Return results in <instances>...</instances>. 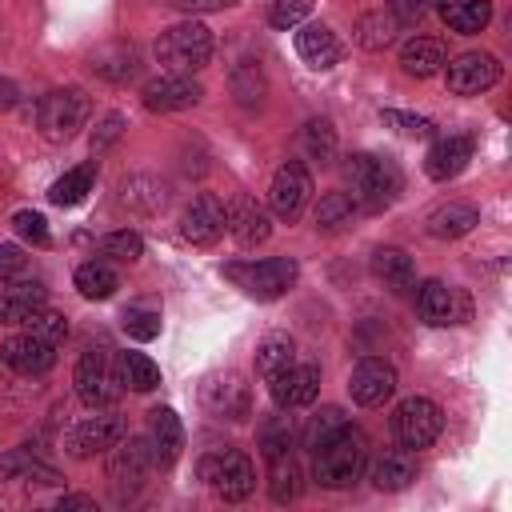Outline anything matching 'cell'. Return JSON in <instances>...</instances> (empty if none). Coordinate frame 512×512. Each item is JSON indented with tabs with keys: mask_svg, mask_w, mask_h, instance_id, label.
I'll return each instance as SVG.
<instances>
[{
	"mask_svg": "<svg viewBox=\"0 0 512 512\" xmlns=\"http://www.w3.org/2000/svg\"><path fill=\"white\" fill-rule=\"evenodd\" d=\"M344 184H348V200L356 204V212H384L404 192V176L396 160L376 156V152H352L344 160Z\"/></svg>",
	"mask_w": 512,
	"mask_h": 512,
	"instance_id": "cell-1",
	"label": "cell"
},
{
	"mask_svg": "<svg viewBox=\"0 0 512 512\" xmlns=\"http://www.w3.org/2000/svg\"><path fill=\"white\" fill-rule=\"evenodd\" d=\"M312 456H316V468H312L316 484L340 492V488H352L364 476V468H368V440H364L360 428L348 424Z\"/></svg>",
	"mask_w": 512,
	"mask_h": 512,
	"instance_id": "cell-2",
	"label": "cell"
},
{
	"mask_svg": "<svg viewBox=\"0 0 512 512\" xmlns=\"http://www.w3.org/2000/svg\"><path fill=\"white\" fill-rule=\"evenodd\" d=\"M88 116H92V96H88L84 88H76V84L52 88V92H44L40 104H36V128H40V136H44L48 144L72 140V136L88 124Z\"/></svg>",
	"mask_w": 512,
	"mask_h": 512,
	"instance_id": "cell-3",
	"label": "cell"
},
{
	"mask_svg": "<svg viewBox=\"0 0 512 512\" xmlns=\"http://www.w3.org/2000/svg\"><path fill=\"white\" fill-rule=\"evenodd\" d=\"M212 28H204L200 20H180L172 28H164L156 36V60L168 68V72H200L208 60H212Z\"/></svg>",
	"mask_w": 512,
	"mask_h": 512,
	"instance_id": "cell-4",
	"label": "cell"
},
{
	"mask_svg": "<svg viewBox=\"0 0 512 512\" xmlns=\"http://www.w3.org/2000/svg\"><path fill=\"white\" fill-rule=\"evenodd\" d=\"M224 276L244 296H252V300H280L296 284L300 268H296L292 256H268V260H236V264H224Z\"/></svg>",
	"mask_w": 512,
	"mask_h": 512,
	"instance_id": "cell-5",
	"label": "cell"
},
{
	"mask_svg": "<svg viewBox=\"0 0 512 512\" xmlns=\"http://www.w3.org/2000/svg\"><path fill=\"white\" fill-rule=\"evenodd\" d=\"M200 480L220 496V500H228V504H236V500H248L252 496V488H256V468H252V460L240 452V448H216V452H208V456H200Z\"/></svg>",
	"mask_w": 512,
	"mask_h": 512,
	"instance_id": "cell-6",
	"label": "cell"
},
{
	"mask_svg": "<svg viewBox=\"0 0 512 512\" xmlns=\"http://www.w3.org/2000/svg\"><path fill=\"white\" fill-rule=\"evenodd\" d=\"M152 468H156V456H152L148 436H124L108 448V480H112L120 500L136 496Z\"/></svg>",
	"mask_w": 512,
	"mask_h": 512,
	"instance_id": "cell-7",
	"label": "cell"
},
{
	"mask_svg": "<svg viewBox=\"0 0 512 512\" xmlns=\"http://www.w3.org/2000/svg\"><path fill=\"white\" fill-rule=\"evenodd\" d=\"M72 384H76V396L84 408H108L116 404L120 396V372L112 368L108 352L104 348H84L80 360H76V372H72Z\"/></svg>",
	"mask_w": 512,
	"mask_h": 512,
	"instance_id": "cell-8",
	"label": "cell"
},
{
	"mask_svg": "<svg viewBox=\"0 0 512 512\" xmlns=\"http://www.w3.org/2000/svg\"><path fill=\"white\" fill-rule=\"evenodd\" d=\"M440 428H444V412H440V404L428 400V396H408V400H400L396 412H392V432H396V440H400L408 452L428 448V444L440 436Z\"/></svg>",
	"mask_w": 512,
	"mask_h": 512,
	"instance_id": "cell-9",
	"label": "cell"
},
{
	"mask_svg": "<svg viewBox=\"0 0 512 512\" xmlns=\"http://www.w3.org/2000/svg\"><path fill=\"white\" fill-rule=\"evenodd\" d=\"M128 436V424L124 416L116 412H104V408H92V416H80L68 432H64V452L76 456V460H88L96 452H108L116 440Z\"/></svg>",
	"mask_w": 512,
	"mask_h": 512,
	"instance_id": "cell-10",
	"label": "cell"
},
{
	"mask_svg": "<svg viewBox=\"0 0 512 512\" xmlns=\"http://www.w3.org/2000/svg\"><path fill=\"white\" fill-rule=\"evenodd\" d=\"M308 200H312V176H308V168H304L300 160H284V164L276 168L272 184H268V212H272L276 220L292 224V220L304 216Z\"/></svg>",
	"mask_w": 512,
	"mask_h": 512,
	"instance_id": "cell-11",
	"label": "cell"
},
{
	"mask_svg": "<svg viewBox=\"0 0 512 512\" xmlns=\"http://www.w3.org/2000/svg\"><path fill=\"white\" fill-rule=\"evenodd\" d=\"M416 316L432 328H448V324H464L472 316V304L464 288H452L444 280H424L416 288Z\"/></svg>",
	"mask_w": 512,
	"mask_h": 512,
	"instance_id": "cell-12",
	"label": "cell"
},
{
	"mask_svg": "<svg viewBox=\"0 0 512 512\" xmlns=\"http://www.w3.org/2000/svg\"><path fill=\"white\" fill-rule=\"evenodd\" d=\"M224 232H228V208L212 192L192 196V204L180 212V236L196 248H212Z\"/></svg>",
	"mask_w": 512,
	"mask_h": 512,
	"instance_id": "cell-13",
	"label": "cell"
},
{
	"mask_svg": "<svg viewBox=\"0 0 512 512\" xmlns=\"http://www.w3.org/2000/svg\"><path fill=\"white\" fill-rule=\"evenodd\" d=\"M200 404L216 416V420H244L252 412V392L244 384L240 372H216L204 380L200 388Z\"/></svg>",
	"mask_w": 512,
	"mask_h": 512,
	"instance_id": "cell-14",
	"label": "cell"
},
{
	"mask_svg": "<svg viewBox=\"0 0 512 512\" xmlns=\"http://www.w3.org/2000/svg\"><path fill=\"white\" fill-rule=\"evenodd\" d=\"M200 96H204V88L188 72H164L140 88V100L148 112H184V108H196Z\"/></svg>",
	"mask_w": 512,
	"mask_h": 512,
	"instance_id": "cell-15",
	"label": "cell"
},
{
	"mask_svg": "<svg viewBox=\"0 0 512 512\" xmlns=\"http://www.w3.org/2000/svg\"><path fill=\"white\" fill-rule=\"evenodd\" d=\"M392 392H396V368H392L388 360H380V356H364V360H356V368L348 372V396H352L356 404H364V408L388 404Z\"/></svg>",
	"mask_w": 512,
	"mask_h": 512,
	"instance_id": "cell-16",
	"label": "cell"
},
{
	"mask_svg": "<svg viewBox=\"0 0 512 512\" xmlns=\"http://www.w3.org/2000/svg\"><path fill=\"white\" fill-rule=\"evenodd\" d=\"M448 68V92L452 96H480L500 80V60L492 52H460Z\"/></svg>",
	"mask_w": 512,
	"mask_h": 512,
	"instance_id": "cell-17",
	"label": "cell"
},
{
	"mask_svg": "<svg viewBox=\"0 0 512 512\" xmlns=\"http://www.w3.org/2000/svg\"><path fill=\"white\" fill-rule=\"evenodd\" d=\"M264 384H268L276 408H304V404H312L316 392H320V364H308V360L300 364V360H292L284 372H276V376L264 380Z\"/></svg>",
	"mask_w": 512,
	"mask_h": 512,
	"instance_id": "cell-18",
	"label": "cell"
},
{
	"mask_svg": "<svg viewBox=\"0 0 512 512\" xmlns=\"http://www.w3.org/2000/svg\"><path fill=\"white\" fill-rule=\"evenodd\" d=\"M0 360L20 376H44L56 364V344H48V340H40L36 332L24 328V332H16L0 344Z\"/></svg>",
	"mask_w": 512,
	"mask_h": 512,
	"instance_id": "cell-19",
	"label": "cell"
},
{
	"mask_svg": "<svg viewBox=\"0 0 512 512\" xmlns=\"http://www.w3.org/2000/svg\"><path fill=\"white\" fill-rule=\"evenodd\" d=\"M40 308H48V288L40 280H8L0 284V324L8 328H24Z\"/></svg>",
	"mask_w": 512,
	"mask_h": 512,
	"instance_id": "cell-20",
	"label": "cell"
},
{
	"mask_svg": "<svg viewBox=\"0 0 512 512\" xmlns=\"http://www.w3.org/2000/svg\"><path fill=\"white\" fill-rule=\"evenodd\" d=\"M228 232L236 236L240 248H256V244H264V240L272 236V212H268L256 196L240 192V196L228 204Z\"/></svg>",
	"mask_w": 512,
	"mask_h": 512,
	"instance_id": "cell-21",
	"label": "cell"
},
{
	"mask_svg": "<svg viewBox=\"0 0 512 512\" xmlns=\"http://www.w3.org/2000/svg\"><path fill=\"white\" fill-rule=\"evenodd\" d=\"M472 136L468 132H448V136H436L432 140V148H428V156H424V172L432 176V180H452V176H460L464 168H468V160H472Z\"/></svg>",
	"mask_w": 512,
	"mask_h": 512,
	"instance_id": "cell-22",
	"label": "cell"
},
{
	"mask_svg": "<svg viewBox=\"0 0 512 512\" xmlns=\"http://www.w3.org/2000/svg\"><path fill=\"white\" fill-rule=\"evenodd\" d=\"M296 52H300V60L308 64V68H316V72H328V68H336L340 64V56H344V44L336 40V32L328 28V24H296Z\"/></svg>",
	"mask_w": 512,
	"mask_h": 512,
	"instance_id": "cell-23",
	"label": "cell"
},
{
	"mask_svg": "<svg viewBox=\"0 0 512 512\" xmlns=\"http://www.w3.org/2000/svg\"><path fill=\"white\" fill-rule=\"evenodd\" d=\"M148 444L156 456V468H172L184 452V424L172 408H152L148 412Z\"/></svg>",
	"mask_w": 512,
	"mask_h": 512,
	"instance_id": "cell-24",
	"label": "cell"
},
{
	"mask_svg": "<svg viewBox=\"0 0 512 512\" xmlns=\"http://www.w3.org/2000/svg\"><path fill=\"white\" fill-rule=\"evenodd\" d=\"M368 480H372L380 492H400V488H408V484L416 480V456H412L404 444H400V448H384V452L372 460Z\"/></svg>",
	"mask_w": 512,
	"mask_h": 512,
	"instance_id": "cell-25",
	"label": "cell"
},
{
	"mask_svg": "<svg viewBox=\"0 0 512 512\" xmlns=\"http://www.w3.org/2000/svg\"><path fill=\"white\" fill-rule=\"evenodd\" d=\"M372 276L388 288V292H408L416 284V260L396 248V244H384L372 252Z\"/></svg>",
	"mask_w": 512,
	"mask_h": 512,
	"instance_id": "cell-26",
	"label": "cell"
},
{
	"mask_svg": "<svg viewBox=\"0 0 512 512\" xmlns=\"http://www.w3.org/2000/svg\"><path fill=\"white\" fill-rule=\"evenodd\" d=\"M444 64H448V52H444V44L436 36H412V40L400 44V68L408 76H416V80L436 76Z\"/></svg>",
	"mask_w": 512,
	"mask_h": 512,
	"instance_id": "cell-27",
	"label": "cell"
},
{
	"mask_svg": "<svg viewBox=\"0 0 512 512\" xmlns=\"http://www.w3.org/2000/svg\"><path fill=\"white\" fill-rule=\"evenodd\" d=\"M476 224H480V212L472 204H464V200H448L436 212H428V220H424V228H428L432 240H460Z\"/></svg>",
	"mask_w": 512,
	"mask_h": 512,
	"instance_id": "cell-28",
	"label": "cell"
},
{
	"mask_svg": "<svg viewBox=\"0 0 512 512\" xmlns=\"http://www.w3.org/2000/svg\"><path fill=\"white\" fill-rule=\"evenodd\" d=\"M432 4H436L440 20L460 36H476L492 20V0H432Z\"/></svg>",
	"mask_w": 512,
	"mask_h": 512,
	"instance_id": "cell-29",
	"label": "cell"
},
{
	"mask_svg": "<svg viewBox=\"0 0 512 512\" xmlns=\"http://www.w3.org/2000/svg\"><path fill=\"white\" fill-rule=\"evenodd\" d=\"M92 188H96V160H84V164L68 168V172L48 188V200H52L56 208H72V204L88 200Z\"/></svg>",
	"mask_w": 512,
	"mask_h": 512,
	"instance_id": "cell-30",
	"label": "cell"
},
{
	"mask_svg": "<svg viewBox=\"0 0 512 512\" xmlns=\"http://www.w3.org/2000/svg\"><path fill=\"white\" fill-rule=\"evenodd\" d=\"M0 480H32V484H64L60 472L44 460H36L28 448H12L8 456H0Z\"/></svg>",
	"mask_w": 512,
	"mask_h": 512,
	"instance_id": "cell-31",
	"label": "cell"
},
{
	"mask_svg": "<svg viewBox=\"0 0 512 512\" xmlns=\"http://www.w3.org/2000/svg\"><path fill=\"white\" fill-rule=\"evenodd\" d=\"M88 68L100 76V80H112V84H128L136 76V52L128 44H104L92 52Z\"/></svg>",
	"mask_w": 512,
	"mask_h": 512,
	"instance_id": "cell-32",
	"label": "cell"
},
{
	"mask_svg": "<svg viewBox=\"0 0 512 512\" xmlns=\"http://www.w3.org/2000/svg\"><path fill=\"white\" fill-rule=\"evenodd\" d=\"M72 280H76V292H80L84 300H108V296H116V288H120V272H116L108 260H84Z\"/></svg>",
	"mask_w": 512,
	"mask_h": 512,
	"instance_id": "cell-33",
	"label": "cell"
},
{
	"mask_svg": "<svg viewBox=\"0 0 512 512\" xmlns=\"http://www.w3.org/2000/svg\"><path fill=\"white\" fill-rule=\"evenodd\" d=\"M292 360H296V340H292L288 332H268V336L256 344V376H260V380H272V376L284 372Z\"/></svg>",
	"mask_w": 512,
	"mask_h": 512,
	"instance_id": "cell-34",
	"label": "cell"
},
{
	"mask_svg": "<svg viewBox=\"0 0 512 512\" xmlns=\"http://www.w3.org/2000/svg\"><path fill=\"white\" fill-rule=\"evenodd\" d=\"M396 32H400V20H396L392 12H384V8L364 12V16L356 20V44H360L364 52H384V48L396 40Z\"/></svg>",
	"mask_w": 512,
	"mask_h": 512,
	"instance_id": "cell-35",
	"label": "cell"
},
{
	"mask_svg": "<svg viewBox=\"0 0 512 512\" xmlns=\"http://www.w3.org/2000/svg\"><path fill=\"white\" fill-rule=\"evenodd\" d=\"M120 200H124L128 208H136V212H160V208L168 204V188H164L156 176L136 172V176H128V180L120 184Z\"/></svg>",
	"mask_w": 512,
	"mask_h": 512,
	"instance_id": "cell-36",
	"label": "cell"
},
{
	"mask_svg": "<svg viewBox=\"0 0 512 512\" xmlns=\"http://www.w3.org/2000/svg\"><path fill=\"white\" fill-rule=\"evenodd\" d=\"M116 372H120V384L132 388V392H152V388L160 384V368H156V360L144 356V352H120Z\"/></svg>",
	"mask_w": 512,
	"mask_h": 512,
	"instance_id": "cell-37",
	"label": "cell"
},
{
	"mask_svg": "<svg viewBox=\"0 0 512 512\" xmlns=\"http://www.w3.org/2000/svg\"><path fill=\"white\" fill-rule=\"evenodd\" d=\"M300 148H304V156L312 164H332V156H336V128H332V120L312 116L304 124V132H300Z\"/></svg>",
	"mask_w": 512,
	"mask_h": 512,
	"instance_id": "cell-38",
	"label": "cell"
},
{
	"mask_svg": "<svg viewBox=\"0 0 512 512\" xmlns=\"http://www.w3.org/2000/svg\"><path fill=\"white\" fill-rule=\"evenodd\" d=\"M268 492H272L276 504H292L300 496V464H296L292 452L268 460Z\"/></svg>",
	"mask_w": 512,
	"mask_h": 512,
	"instance_id": "cell-39",
	"label": "cell"
},
{
	"mask_svg": "<svg viewBox=\"0 0 512 512\" xmlns=\"http://www.w3.org/2000/svg\"><path fill=\"white\" fill-rule=\"evenodd\" d=\"M340 428H348V416H344L336 404H324V408L312 412L308 424H304V448H308V452H320Z\"/></svg>",
	"mask_w": 512,
	"mask_h": 512,
	"instance_id": "cell-40",
	"label": "cell"
},
{
	"mask_svg": "<svg viewBox=\"0 0 512 512\" xmlns=\"http://www.w3.org/2000/svg\"><path fill=\"white\" fill-rule=\"evenodd\" d=\"M356 216V204L348 200V192H324L316 204V228L320 232H344Z\"/></svg>",
	"mask_w": 512,
	"mask_h": 512,
	"instance_id": "cell-41",
	"label": "cell"
},
{
	"mask_svg": "<svg viewBox=\"0 0 512 512\" xmlns=\"http://www.w3.org/2000/svg\"><path fill=\"white\" fill-rule=\"evenodd\" d=\"M232 96H236L244 108H256V104L264 100V72H260V64L244 60V64L232 68Z\"/></svg>",
	"mask_w": 512,
	"mask_h": 512,
	"instance_id": "cell-42",
	"label": "cell"
},
{
	"mask_svg": "<svg viewBox=\"0 0 512 512\" xmlns=\"http://www.w3.org/2000/svg\"><path fill=\"white\" fill-rule=\"evenodd\" d=\"M100 256H104V260L132 264V260H140V256H144V240H140V232H132V228L108 232V236H100Z\"/></svg>",
	"mask_w": 512,
	"mask_h": 512,
	"instance_id": "cell-43",
	"label": "cell"
},
{
	"mask_svg": "<svg viewBox=\"0 0 512 512\" xmlns=\"http://www.w3.org/2000/svg\"><path fill=\"white\" fill-rule=\"evenodd\" d=\"M380 120H384L392 132L412 136V140H420V136H432V132H436V124H432L428 116H412V112H400V108H380Z\"/></svg>",
	"mask_w": 512,
	"mask_h": 512,
	"instance_id": "cell-44",
	"label": "cell"
},
{
	"mask_svg": "<svg viewBox=\"0 0 512 512\" xmlns=\"http://www.w3.org/2000/svg\"><path fill=\"white\" fill-rule=\"evenodd\" d=\"M24 328H28V332H36L40 340L56 344V348L68 340V316H64V312H52V308H40Z\"/></svg>",
	"mask_w": 512,
	"mask_h": 512,
	"instance_id": "cell-45",
	"label": "cell"
},
{
	"mask_svg": "<svg viewBox=\"0 0 512 512\" xmlns=\"http://www.w3.org/2000/svg\"><path fill=\"white\" fill-rule=\"evenodd\" d=\"M120 328L132 336V340H156L160 336V312H152V308H128L124 316H120Z\"/></svg>",
	"mask_w": 512,
	"mask_h": 512,
	"instance_id": "cell-46",
	"label": "cell"
},
{
	"mask_svg": "<svg viewBox=\"0 0 512 512\" xmlns=\"http://www.w3.org/2000/svg\"><path fill=\"white\" fill-rule=\"evenodd\" d=\"M12 228H16V236H20L24 244H36V248H48V244H52V236H48V220H44L40 212H32V208L16 212V216H12Z\"/></svg>",
	"mask_w": 512,
	"mask_h": 512,
	"instance_id": "cell-47",
	"label": "cell"
},
{
	"mask_svg": "<svg viewBox=\"0 0 512 512\" xmlns=\"http://www.w3.org/2000/svg\"><path fill=\"white\" fill-rule=\"evenodd\" d=\"M312 4H316V0H272V8H268V24L280 28V32H288V28L304 24V16L312 12Z\"/></svg>",
	"mask_w": 512,
	"mask_h": 512,
	"instance_id": "cell-48",
	"label": "cell"
},
{
	"mask_svg": "<svg viewBox=\"0 0 512 512\" xmlns=\"http://www.w3.org/2000/svg\"><path fill=\"white\" fill-rule=\"evenodd\" d=\"M260 452H264V460H276V456L292 452V428H288V420H272L260 432Z\"/></svg>",
	"mask_w": 512,
	"mask_h": 512,
	"instance_id": "cell-49",
	"label": "cell"
},
{
	"mask_svg": "<svg viewBox=\"0 0 512 512\" xmlns=\"http://www.w3.org/2000/svg\"><path fill=\"white\" fill-rule=\"evenodd\" d=\"M120 136H124V116H120V112H108V116H104V120L92 128V152L112 148Z\"/></svg>",
	"mask_w": 512,
	"mask_h": 512,
	"instance_id": "cell-50",
	"label": "cell"
},
{
	"mask_svg": "<svg viewBox=\"0 0 512 512\" xmlns=\"http://www.w3.org/2000/svg\"><path fill=\"white\" fill-rule=\"evenodd\" d=\"M24 268H28V256L16 244H0V284L24 276Z\"/></svg>",
	"mask_w": 512,
	"mask_h": 512,
	"instance_id": "cell-51",
	"label": "cell"
},
{
	"mask_svg": "<svg viewBox=\"0 0 512 512\" xmlns=\"http://www.w3.org/2000/svg\"><path fill=\"white\" fill-rule=\"evenodd\" d=\"M384 4H388V12H392L400 24H420L424 12L432 8V0H384Z\"/></svg>",
	"mask_w": 512,
	"mask_h": 512,
	"instance_id": "cell-52",
	"label": "cell"
},
{
	"mask_svg": "<svg viewBox=\"0 0 512 512\" xmlns=\"http://www.w3.org/2000/svg\"><path fill=\"white\" fill-rule=\"evenodd\" d=\"M164 4L176 8V12L196 16V12H220V8H232V4H240V0H164Z\"/></svg>",
	"mask_w": 512,
	"mask_h": 512,
	"instance_id": "cell-53",
	"label": "cell"
},
{
	"mask_svg": "<svg viewBox=\"0 0 512 512\" xmlns=\"http://www.w3.org/2000/svg\"><path fill=\"white\" fill-rule=\"evenodd\" d=\"M16 100H20V88L8 80V76H0V112H8V108H16Z\"/></svg>",
	"mask_w": 512,
	"mask_h": 512,
	"instance_id": "cell-54",
	"label": "cell"
},
{
	"mask_svg": "<svg viewBox=\"0 0 512 512\" xmlns=\"http://www.w3.org/2000/svg\"><path fill=\"white\" fill-rule=\"evenodd\" d=\"M56 508H60V512H72V508H96V500H92V496H60Z\"/></svg>",
	"mask_w": 512,
	"mask_h": 512,
	"instance_id": "cell-55",
	"label": "cell"
}]
</instances>
